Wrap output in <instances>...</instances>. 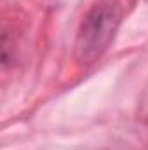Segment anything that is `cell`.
Here are the masks:
<instances>
[{
	"label": "cell",
	"mask_w": 148,
	"mask_h": 150,
	"mask_svg": "<svg viewBox=\"0 0 148 150\" xmlns=\"http://www.w3.org/2000/svg\"><path fill=\"white\" fill-rule=\"evenodd\" d=\"M122 21V7L118 0H98L84 18L77 42L75 58L82 65H92L108 49L115 32Z\"/></svg>",
	"instance_id": "cell-1"
}]
</instances>
